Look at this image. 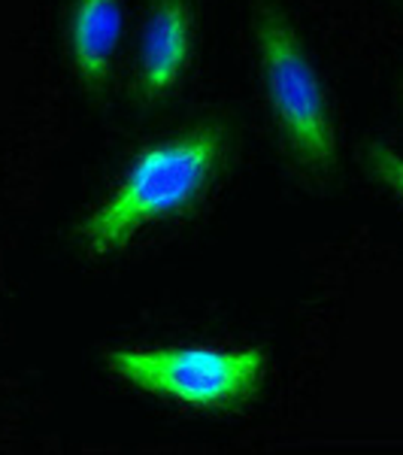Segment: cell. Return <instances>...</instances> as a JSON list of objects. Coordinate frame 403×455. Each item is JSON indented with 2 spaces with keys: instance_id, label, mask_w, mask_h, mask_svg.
I'll use <instances>...</instances> for the list:
<instances>
[{
  "instance_id": "cell-1",
  "label": "cell",
  "mask_w": 403,
  "mask_h": 455,
  "mask_svg": "<svg viewBox=\"0 0 403 455\" xmlns=\"http://www.w3.org/2000/svg\"><path fill=\"white\" fill-rule=\"evenodd\" d=\"M233 149L231 124L201 119L182 134L149 143L128 167L122 186L76 225L88 255L119 252L149 225L182 216L216 186Z\"/></svg>"
},
{
  "instance_id": "cell-2",
  "label": "cell",
  "mask_w": 403,
  "mask_h": 455,
  "mask_svg": "<svg viewBox=\"0 0 403 455\" xmlns=\"http://www.w3.org/2000/svg\"><path fill=\"white\" fill-rule=\"evenodd\" d=\"M252 36L267 107L291 161L312 180H331L340 167L336 124L316 64L295 21L276 0H258Z\"/></svg>"
},
{
  "instance_id": "cell-3",
  "label": "cell",
  "mask_w": 403,
  "mask_h": 455,
  "mask_svg": "<svg viewBox=\"0 0 403 455\" xmlns=\"http://www.w3.org/2000/svg\"><path fill=\"white\" fill-rule=\"evenodd\" d=\"M104 362L119 379L155 398L192 410H237L261 392L267 349H109Z\"/></svg>"
},
{
  "instance_id": "cell-4",
  "label": "cell",
  "mask_w": 403,
  "mask_h": 455,
  "mask_svg": "<svg viewBox=\"0 0 403 455\" xmlns=\"http://www.w3.org/2000/svg\"><path fill=\"white\" fill-rule=\"evenodd\" d=\"M194 49L192 0H149L137 52V100L155 107L182 85Z\"/></svg>"
},
{
  "instance_id": "cell-5",
  "label": "cell",
  "mask_w": 403,
  "mask_h": 455,
  "mask_svg": "<svg viewBox=\"0 0 403 455\" xmlns=\"http://www.w3.org/2000/svg\"><path fill=\"white\" fill-rule=\"evenodd\" d=\"M122 46V0H73L67 16V52L73 73L88 94H107Z\"/></svg>"
},
{
  "instance_id": "cell-6",
  "label": "cell",
  "mask_w": 403,
  "mask_h": 455,
  "mask_svg": "<svg viewBox=\"0 0 403 455\" xmlns=\"http://www.w3.org/2000/svg\"><path fill=\"white\" fill-rule=\"evenodd\" d=\"M361 167L367 171L370 180L388 188L403 204V156L394 152L383 140H367L361 146Z\"/></svg>"
}]
</instances>
